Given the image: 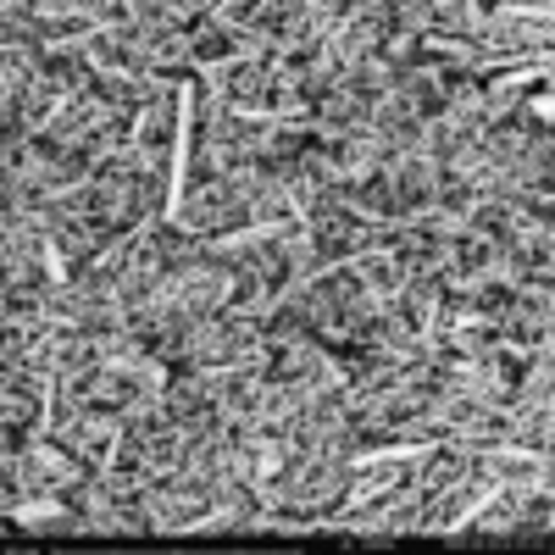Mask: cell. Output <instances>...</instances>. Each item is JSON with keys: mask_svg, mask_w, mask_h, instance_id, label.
<instances>
[{"mask_svg": "<svg viewBox=\"0 0 555 555\" xmlns=\"http://www.w3.org/2000/svg\"><path fill=\"white\" fill-rule=\"evenodd\" d=\"M167 222L190 228V234L211 240V234H234L245 228V201L234 195L228 172H211V178H190V190H178L167 201Z\"/></svg>", "mask_w": 555, "mask_h": 555, "instance_id": "6da1fadb", "label": "cell"}, {"mask_svg": "<svg viewBox=\"0 0 555 555\" xmlns=\"http://www.w3.org/2000/svg\"><path fill=\"white\" fill-rule=\"evenodd\" d=\"M284 478H289V512L300 522H322L345 500L356 473H350V461H339V455H295L284 467Z\"/></svg>", "mask_w": 555, "mask_h": 555, "instance_id": "7a4b0ae2", "label": "cell"}, {"mask_svg": "<svg viewBox=\"0 0 555 555\" xmlns=\"http://www.w3.org/2000/svg\"><path fill=\"white\" fill-rule=\"evenodd\" d=\"M389 34H395V7L373 0V7H345V23H339V34H334L328 44H334V56H339L345 73H350V67H361L366 56H378Z\"/></svg>", "mask_w": 555, "mask_h": 555, "instance_id": "3957f363", "label": "cell"}, {"mask_svg": "<svg viewBox=\"0 0 555 555\" xmlns=\"http://www.w3.org/2000/svg\"><path fill=\"white\" fill-rule=\"evenodd\" d=\"M117 434H122V416L117 411H101V405H89L83 416H73V423H51V439L67 444L73 455H83L89 467H106Z\"/></svg>", "mask_w": 555, "mask_h": 555, "instance_id": "277c9868", "label": "cell"}, {"mask_svg": "<svg viewBox=\"0 0 555 555\" xmlns=\"http://www.w3.org/2000/svg\"><path fill=\"white\" fill-rule=\"evenodd\" d=\"M306 234H311V245H317V256H322V267H334V261H350V256H361V234H366V222H356L339 201H328V206H317L306 222Z\"/></svg>", "mask_w": 555, "mask_h": 555, "instance_id": "5b68a950", "label": "cell"}, {"mask_svg": "<svg viewBox=\"0 0 555 555\" xmlns=\"http://www.w3.org/2000/svg\"><path fill=\"white\" fill-rule=\"evenodd\" d=\"M500 339H512V345L550 339V284H517L512 289V306L500 317Z\"/></svg>", "mask_w": 555, "mask_h": 555, "instance_id": "8992f818", "label": "cell"}, {"mask_svg": "<svg viewBox=\"0 0 555 555\" xmlns=\"http://www.w3.org/2000/svg\"><path fill=\"white\" fill-rule=\"evenodd\" d=\"M234 356V328H228V317H201L190 328V350H183V366H228Z\"/></svg>", "mask_w": 555, "mask_h": 555, "instance_id": "52a82bcc", "label": "cell"}, {"mask_svg": "<svg viewBox=\"0 0 555 555\" xmlns=\"http://www.w3.org/2000/svg\"><path fill=\"white\" fill-rule=\"evenodd\" d=\"M162 405L178 416V423H190V416L211 411V389H206V373H201V366H172V384H167Z\"/></svg>", "mask_w": 555, "mask_h": 555, "instance_id": "ba28073f", "label": "cell"}, {"mask_svg": "<svg viewBox=\"0 0 555 555\" xmlns=\"http://www.w3.org/2000/svg\"><path fill=\"white\" fill-rule=\"evenodd\" d=\"M228 366H234L240 378H250V373H272V345H267V334H261V339H240L234 356H228Z\"/></svg>", "mask_w": 555, "mask_h": 555, "instance_id": "9c48e42d", "label": "cell"}, {"mask_svg": "<svg viewBox=\"0 0 555 555\" xmlns=\"http://www.w3.org/2000/svg\"><path fill=\"white\" fill-rule=\"evenodd\" d=\"M395 28L428 39V34H434V7H423V0H405V7H395Z\"/></svg>", "mask_w": 555, "mask_h": 555, "instance_id": "30bf717a", "label": "cell"}]
</instances>
